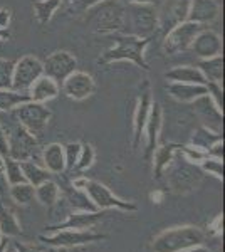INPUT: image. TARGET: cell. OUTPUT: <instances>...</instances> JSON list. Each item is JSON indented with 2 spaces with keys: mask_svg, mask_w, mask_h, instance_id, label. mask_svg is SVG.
Returning <instances> with one entry per match:
<instances>
[{
  "mask_svg": "<svg viewBox=\"0 0 225 252\" xmlns=\"http://www.w3.org/2000/svg\"><path fill=\"white\" fill-rule=\"evenodd\" d=\"M15 251L17 252H40L37 247L29 246V244H22V242H15Z\"/></svg>",
  "mask_w": 225,
  "mask_h": 252,
  "instance_id": "46",
  "label": "cell"
},
{
  "mask_svg": "<svg viewBox=\"0 0 225 252\" xmlns=\"http://www.w3.org/2000/svg\"><path fill=\"white\" fill-rule=\"evenodd\" d=\"M180 146L175 143H166L161 146H157V150L153 152V175L155 178H161V175L165 173V170L173 163L175 155L180 152Z\"/></svg>",
  "mask_w": 225,
  "mask_h": 252,
  "instance_id": "22",
  "label": "cell"
},
{
  "mask_svg": "<svg viewBox=\"0 0 225 252\" xmlns=\"http://www.w3.org/2000/svg\"><path fill=\"white\" fill-rule=\"evenodd\" d=\"M9 157V143H7V133L3 126L0 125V158L5 160Z\"/></svg>",
  "mask_w": 225,
  "mask_h": 252,
  "instance_id": "44",
  "label": "cell"
},
{
  "mask_svg": "<svg viewBox=\"0 0 225 252\" xmlns=\"http://www.w3.org/2000/svg\"><path fill=\"white\" fill-rule=\"evenodd\" d=\"M198 166L203 173L212 175L217 180H224V160H220V158L207 157L205 160L200 161Z\"/></svg>",
  "mask_w": 225,
  "mask_h": 252,
  "instance_id": "36",
  "label": "cell"
},
{
  "mask_svg": "<svg viewBox=\"0 0 225 252\" xmlns=\"http://www.w3.org/2000/svg\"><path fill=\"white\" fill-rule=\"evenodd\" d=\"M97 9L96 14L91 17L93 29L101 34H113V32H121L125 27V7L118 2H103L99 5L93 7Z\"/></svg>",
  "mask_w": 225,
  "mask_h": 252,
  "instance_id": "8",
  "label": "cell"
},
{
  "mask_svg": "<svg viewBox=\"0 0 225 252\" xmlns=\"http://www.w3.org/2000/svg\"><path fill=\"white\" fill-rule=\"evenodd\" d=\"M219 14L220 7L215 0H190L185 20L207 26V24H212L214 20H217Z\"/></svg>",
  "mask_w": 225,
  "mask_h": 252,
  "instance_id": "17",
  "label": "cell"
},
{
  "mask_svg": "<svg viewBox=\"0 0 225 252\" xmlns=\"http://www.w3.org/2000/svg\"><path fill=\"white\" fill-rule=\"evenodd\" d=\"M0 241H2V234H0Z\"/></svg>",
  "mask_w": 225,
  "mask_h": 252,
  "instance_id": "50",
  "label": "cell"
},
{
  "mask_svg": "<svg viewBox=\"0 0 225 252\" xmlns=\"http://www.w3.org/2000/svg\"><path fill=\"white\" fill-rule=\"evenodd\" d=\"M205 234L197 225H178L160 232L151 242L153 252H185L203 246Z\"/></svg>",
  "mask_w": 225,
  "mask_h": 252,
  "instance_id": "1",
  "label": "cell"
},
{
  "mask_svg": "<svg viewBox=\"0 0 225 252\" xmlns=\"http://www.w3.org/2000/svg\"><path fill=\"white\" fill-rule=\"evenodd\" d=\"M222 138L224 136L220 135L219 131H214V129H210L202 125L200 128H197V131L193 133V136H192V140H190V145H193V146H197V148L203 150V152H207L215 141L222 140Z\"/></svg>",
  "mask_w": 225,
  "mask_h": 252,
  "instance_id": "30",
  "label": "cell"
},
{
  "mask_svg": "<svg viewBox=\"0 0 225 252\" xmlns=\"http://www.w3.org/2000/svg\"><path fill=\"white\" fill-rule=\"evenodd\" d=\"M104 219V210H79V212H72L67 215V219L64 222L57 223V225L47 227L49 232H56L61 229H91L96 225L97 222H101Z\"/></svg>",
  "mask_w": 225,
  "mask_h": 252,
  "instance_id": "15",
  "label": "cell"
},
{
  "mask_svg": "<svg viewBox=\"0 0 225 252\" xmlns=\"http://www.w3.org/2000/svg\"><path fill=\"white\" fill-rule=\"evenodd\" d=\"M7 246H9V239L2 237V241H0V252H5L7 251Z\"/></svg>",
  "mask_w": 225,
  "mask_h": 252,
  "instance_id": "49",
  "label": "cell"
},
{
  "mask_svg": "<svg viewBox=\"0 0 225 252\" xmlns=\"http://www.w3.org/2000/svg\"><path fill=\"white\" fill-rule=\"evenodd\" d=\"M20 170H22V175H24V178H26V182L31 184L32 187H37L42 184V182L51 180V173H49L42 165L35 163L34 160L20 161Z\"/></svg>",
  "mask_w": 225,
  "mask_h": 252,
  "instance_id": "26",
  "label": "cell"
},
{
  "mask_svg": "<svg viewBox=\"0 0 225 252\" xmlns=\"http://www.w3.org/2000/svg\"><path fill=\"white\" fill-rule=\"evenodd\" d=\"M10 39V29H0V42H7Z\"/></svg>",
  "mask_w": 225,
  "mask_h": 252,
  "instance_id": "48",
  "label": "cell"
},
{
  "mask_svg": "<svg viewBox=\"0 0 225 252\" xmlns=\"http://www.w3.org/2000/svg\"><path fill=\"white\" fill-rule=\"evenodd\" d=\"M42 69L44 76L54 79L61 86L63 81L77 69V61L69 51H56L46 61H42Z\"/></svg>",
  "mask_w": 225,
  "mask_h": 252,
  "instance_id": "12",
  "label": "cell"
},
{
  "mask_svg": "<svg viewBox=\"0 0 225 252\" xmlns=\"http://www.w3.org/2000/svg\"><path fill=\"white\" fill-rule=\"evenodd\" d=\"M197 67L203 74V78L207 79V83L222 84V81H224V58H222V54L215 56V58H210V59H200Z\"/></svg>",
  "mask_w": 225,
  "mask_h": 252,
  "instance_id": "25",
  "label": "cell"
},
{
  "mask_svg": "<svg viewBox=\"0 0 225 252\" xmlns=\"http://www.w3.org/2000/svg\"><path fill=\"white\" fill-rule=\"evenodd\" d=\"M208 232L214 234V235H222V232H224V217H222V214H219L214 220L208 223Z\"/></svg>",
  "mask_w": 225,
  "mask_h": 252,
  "instance_id": "41",
  "label": "cell"
},
{
  "mask_svg": "<svg viewBox=\"0 0 225 252\" xmlns=\"http://www.w3.org/2000/svg\"><path fill=\"white\" fill-rule=\"evenodd\" d=\"M83 190L97 210L118 209V210H123V212H134V210H136V205H134L133 202L123 200V198L116 197L108 187L97 180L88 178Z\"/></svg>",
  "mask_w": 225,
  "mask_h": 252,
  "instance_id": "6",
  "label": "cell"
},
{
  "mask_svg": "<svg viewBox=\"0 0 225 252\" xmlns=\"http://www.w3.org/2000/svg\"><path fill=\"white\" fill-rule=\"evenodd\" d=\"M9 197L19 205H29L35 198V187H32L27 182H20L9 187Z\"/></svg>",
  "mask_w": 225,
  "mask_h": 252,
  "instance_id": "32",
  "label": "cell"
},
{
  "mask_svg": "<svg viewBox=\"0 0 225 252\" xmlns=\"http://www.w3.org/2000/svg\"><path fill=\"white\" fill-rule=\"evenodd\" d=\"M193 104H195V109H197V113H198L200 120H202L203 126L210 128V121H215L217 125H220V121H222V118H224V113L217 109L215 104L212 103L210 96L203 94L202 97L195 99Z\"/></svg>",
  "mask_w": 225,
  "mask_h": 252,
  "instance_id": "24",
  "label": "cell"
},
{
  "mask_svg": "<svg viewBox=\"0 0 225 252\" xmlns=\"http://www.w3.org/2000/svg\"><path fill=\"white\" fill-rule=\"evenodd\" d=\"M178 153L183 157V160L190 161V163H193V165H200V161L205 160V158L208 157L207 152H203V150H200V148H197V146H193V145L180 146Z\"/></svg>",
  "mask_w": 225,
  "mask_h": 252,
  "instance_id": "38",
  "label": "cell"
},
{
  "mask_svg": "<svg viewBox=\"0 0 225 252\" xmlns=\"http://www.w3.org/2000/svg\"><path fill=\"white\" fill-rule=\"evenodd\" d=\"M202 178H203V172L200 170L198 165H193V163H190V161L183 160L182 163L175 165L173 168H171L166 182H168L171 192L188 193L202 184Z\"/></svg>",
  "mask_w": 225,
  "mask_h": 252,
  "instance_id": "9",
  "label": "cell"
},
{
  "mask_svg": "<svg viewBox=\"0 0 225 252\" xmlns=\"http://www.w3.org/2000/svg\"><path fill=\"white\" fill-rule=\"evenodd\" d=\"M94 158H96V152H94V146L91 143H83L81 145V153L77 158L74 170L76 172H84V170L91 168L94 163Z\"/></svg>",
  "mask_w": 225,
  "mask_h": 252,
  "instance_id": "35",
  "label": "cell"
},
{
  "mask_svg": "<svg viewBox=\"0 0 225 252\" xmlns=\"http://www.w3.org/2000/svg\"><path fill=\"white\" fill-rule=\"evenodd\" d=\"M158 27V12L153 3L128 2L125 5V27L123 34L136 37H151Z\"/></svg>",
  "mask_w": 225,
  "mask_h": 252,
  "instance_id": "3",
  "label": "cell"
},
{
  "mask_svg": "<svg viewBox=\"0 0 225 252\" xmlns=\"http://www.w3.org/2000/svg\"><path fill=\"white\" fill-rule=\"evenodd\" d=\"M7 133V143H9V157L17 161L32 160L37 148V136L29 133L22 125L15 121L9 128H3Z\"/></svg>",
  "mask_w": 225,
  "mask_h": 252,
  "instance_id": "7",
  "label": "cell"
},
{
  "mask_svg": "<svg viewBox=\"0 0 225 252\" xmlns=\"http://www.w3.org/2000/svg\"><path fill=\"white\" fill-rule=\"evenodd\" d=\"M61 86L56 83L54 79L47 78V76H40L37 81H34L31 88H29V97L31 101H35V103H47V101L54 99V97L59 94Z\"/></svg>",
  "mask_w": 225,
  "mask_h": 252,
  "instance_id": "21",
  "label": "cell"
},
{
  "mask_svg": "<svg viewBox=\"0 0 225 252\" xmlns=\"http://www.w3.org/2000/svg\"><path fill=\"white\" fill-rule=\"evenodd\" d=\"M9 180L5 177V172H3V163L0 165V197H5L9 193Z\"/></svg>",
  "mask_w": 225,
  "mask_h": 252,
  "instance_id": "45",
  "label": "cell"
},
{
  "mask_svg": "<svg viewBox=\"0 0 225 252\" xmlns=\"http://www.w3.org/2000/svg\"><path fill=\"white\" fill-rule=\"evenodd\" d=\"M81 145L79 141H74V143H67L64 145V160H66V172H71L74 170V165L79 158L81 153Z\"/></svg>",
  "mask_w": 225,
  "mask_h": 252,
  "instance_id": "39",
  "label": "cell"
},
{
  "mask_svg": "<svg viewBox=\"0 0 225 252\" xmlns=\"http://www.w3.org/2000/svg\"><path fill=\"white\" fill-rule=\"evenodd\" d=\"M106 2V0H72V5L76 7L77 10H91L93 7H96V5H99V3H103Z\"/></svg>",
  "mask_w": 225,
  "mask_h": 252,
  "instance_id": "40",
  "label": "cell"
},
{
  "mask_svg": "<svg viewBox=\"0 0 225 252\" xmlns=\"http://www.w3.org/2000/svg\"><path fill=\"white\" fill-rule=\"evenodd\" d=\"M14 118L29 133H32L34 136H39L47 128L52 113L44 103L27 101V103H22L20 106L14 109Z\"/></svg>",
  "mask_w": 225,
  "mask_h": 252,
  "instance_id": "5",
  "label": "cell"
},
{
  "mask_svg": "<svg viewBox=\"0 0 225 252\" xmlns=\"http://www.w3.org/2000/svg\"><path fill=\"white\" fill-rule=\"evenodd\" d=\"M168 93L173 99L180 103H193L195 99L208 94L207 84H192V83H168Z\"/></svg>",
  "mask_w": 225,
  "mask_h": 252,
  "instance_id": "20",
  "label": "cell"
},
{
  "mask_svg": "<svg viewBox=\"0 0 225 252\" xmlns=\"http://www.w3.org/2000/svg\"><path fill=\"white\" fill-rule=\"evenodd\" d=\"M151 37H136V35L121 34L116 35L114 46L101 56V63H120V61H129L138 67L148 71V63L145 59L146 47L150 46Z\"/></svg>",
  "mask_w": 225,
  "mask_h": 252,
  "instance_id": "2",
  "label": "cell"
},
{
  "mask_svg": "<svg viewBox=\"0 0 225 252\" xmlns=\"http://www.w3.org/2000/svg\"><path fill=\"white\" fill-rule=\"evenodd\" d=\"M56 251H57V249H54V251H51V252H56Z\"/></svg>",
  "mask_w": 225,
  "mask_h": 252,
  "instance_id": "52",
  "label": "cell"
},
{
  "mask_svg": "<svg viewBox=\"0 0 225 252\" xmlns=\"http://www.w3.org/2000/svg\"><path fill=\"white\" fill-rule=\"evenodd\" d=\"M63 91L67 97L74 101H83L88 99L89 96H93L94 89H96V83H94L93 76L88 74L84 71H76L71 72L66 79L63 81Z\"/></svg>",
  "mask_w": 225,
  "mask_h": 252,
  "instance_id": "13",
  "label": "cell"
},
{
  "mask_svg": "<svg viewBox=\"0 0 225 252\" xmlns=\"http://www.w3.org/2000/svg\"><path fill=\"white\" fill-rule=\"evenodd\" d=\"M207 155L224 160V138H222V140H219V141H215V143L207 150Z\"/></svg>",
  "mask_w": 225,
  "mask_h": 252,
  "instance_id": "43",
  "label": "cell"
},
{
  "mask_svg": "<svg viewBox=\"0 0 225 252\" xmlns=\"http://www.w3.org/2000/svg\"><path fill=\"white\" fill-rule=\"evenodd\" d=\"M192 51L197 54L198 59H210L215 56L222 54V39L217 34L215 31L210 29H203L202 32H198V35L193 39L190 46Z\"/></svg>",
  "mask_w": 225,
  "mask_h": 252,
  "instance_id": "16",
  "label": "cell"
},
{
  "mask_svg": "<svg viewBox=\"0 0 225 252\" xmlns=\"http://www.w3.org/2000/svg\"><path fill=\"white\" fill-rule=\"evenodd\" d=\"M42 166L51 175H61L66 172L64 160V145L49 143L42 148Z\"/></svg>",
  "mask_w": 225,
  "mask_h": 252,
  "instance_id": "19",
  "label": "cell"
},
{
  "mask_svg": "<svg viewBox=\"0 0 225 252\" xmlns=\"http://www.w3.org/2000/svg\"><path fill=\"white\" fill-rule=\"evenodd\" d=\"M31 101L29 93L15 91V89H0V111H14L22 103Z\"/></svg>",
  "mask_w": 225,
  "mask_h": 252,
  "instance_id": "29",
  "label": "cell"
},
{
  "mask_svg": "<svg viewBox=\"0 0 225 252\" xmlns=\"http://www.w3.org/2000/svg\"><path fill=\"white\" fill-rule=\"evenodd\" d=\"M161 125H163L161 106H160V103H157V101H153V103H151L148 121H146V126H145V135H143V138L146 140L145 157L148 158V160L158 146V138H160V131H161Z\"/></svg>",
  "mask_w": 225,
  "mask_h": 252,
  "instance_id": "18",
  "label": "cell"
},
{
  "mask_svg": "<svg viewBox=\"0 0 225 252\" xmlns=\"http://www.w3.org/2000/svg\"><path fill=\"white\" fill-rule=\"evenodd\" d=\"M103 239H106L104 234L93 232L91 229H61L49 235H39V241L52 249H71V247L86 246V244H93Z\"/></svg>",
  "mask_w": 225,
  "mask_h": 252,
  "instance_id": "4",
  "label": "cell"
},
{
  "mask_svg": "<svg viewBox=\"0 0 225 252\" xmlns=\"http://www.w3.org/2000/svg\"><path fill=\"white\" fill-rule=\"evenodd\" d=\"M44 74L42 61L34 56H24L15 61L14 76H12V89L15 91H29V88Z\"/></svg>",
  "mask_w": 225,
  "mask_h": 252,
  "instance_id": "11",
  "label": "cell"
},
{
  "mask_svg": "<svg viewBox=\"0 0 225 252\" xmlns=\"http://www.w3.org/2000/svg\"><path fill=\"white\" fill-rule=\"evenodd\" d=\"M66 202L74 212H79V210H97L93 205V202L89 200L84 190H77L74 187H69L66 190Z\"/></svg>",
  "mask_w": 225,
  "mask_h": 252,
  "instance_id": "33",
  "label": "cell"
},
{
  "mask_svg": "<svg viewBox=\"0 0 225 252\" xmlns=\"http://www.w3.org/2000/svg\"><path fill=\"white\" fill-rule=\"evenodd\" d=\"M3 163V172H5V177L9 180V185L14 184H20V182H26L22 175V170H20V161L14 160V158L7 157L5 160H2Z\"/></svg>",
  "mask_w": 225,
  "mask_h": 252,
  "instance_id": "34",
  "label": "cell"
},
{
  "mask_svg": "<svg viewBox=\"0 0 225 252\" xmlns=\"http://www.w3.org/2000/svg\"><path fill=\"white\" fill-rule=\"evenodd\" d=\"M168 83H192V84H207V79L200 72L197 66H177L165 72Z\"/></svg>",
  "mask_w": 225,
  "mask_h": 252,
  "instance_id": "23",
  "label": "cell"
},
{
  "mask_svg": "<svg viewBox=\"0 0 225 252\" xmlns=\"http://www.w3.org/2000/svg\"><path fill=\"white\" fill-rule=\"evenodd\" d=\"M20 232H22V229H20V223L15 214L9 207L0 204V234H2V237H17Z\"/></svg>",
  "mask_w": 225,
  "mask_h": 252,
  "instance_id": "27",
  "label": "cell"
},
{
  "mask_svg": "<svg viewBox=\"0 0 225 252\" xmlns=\"http://www.w3.org/2000/svg\"><path fill=\"white\" fill-rule=\"evenodd\" d=\"M63 0H37V2L32 3V9H34V15L37 19L39 24H47L51 22V19L54 17L57 9L61 7Z\"/></svg>",
  "mask_w": 225,
  "mask_h": 252,
  "instance_id": "31",
  "label": "cell"
},
{
  "mask_svg": "<svg viewBox=\"0 0 225 252\" xmlns=\"http://www.w3.org/2000/svg\"><path fill=\"white\" fill-rule=\"evenodd\" d=\"M163 197H165V193H163V192H153L150 195V198L153 200V204H161Z\"/></svg>",
  "mask_w": 225,
  "mask_h": 252,
  "instance_id": "47",
  "label": "cell"
},
{
  "mask_svg": "<svg viewBox=\"0 0 225 252\" xmlns=\"http://www.w3.org/2000/svg\"><path fill=\"white\" fill-rule=\"evenodd\" d=\"M14 66H15V61L0 58V89H12Z\"/></svg>",
  "mask_w": 225,
  "mask_h": 252,
  "instance_id": "37",
  "label": "cell"
},
{
  "mask_svg": "<svg viewBox=\"0 0 225 252\" xmlns=\"http://www.w3.org/2000/svg\"><path fill=\"white\" fill-rule=\"evenodd\" d=\"M151 93L150 88H146L141 93V96L136 101V108H134V115H133V148L138 150L143 141V135H145V126L150 116V109H151Z\"/></svg>",
  "mask_w": 225,
  "mask_h": 252,
  "instance_id": "14",
  "label": "cell"
},
{
  "mask_svg": "<svg viewBox=\"0 0 225 252\" xmlns=\"http://www.w3.org/2000/svg\"><path fill=\"white\" fill-rule=\"evenodd\" d=\"M0 165H2V158H0Z\"/></svg>",
  "mask_w": 225,
  "mask_h": 252,
  "instance_id": "51",
  "label": "cell"
},
{
  "mask_svg": "<svg viewBox=\"0 0 225 252\" xmlns=\"http://www.w3.org/2000/svg\"><path fill=\"white\" fill-rule=\"evenodd\" d=\"M12 10L9 7H0V29H10Z\"/></svg>",
  "mask_w": 225,
  "mask_h": 252,
  "instance_id": "42",
  "label": "cell"
},
{
  "mask_svg": "<svg viewBox=\"0 0 225 252\" xmlns=\"http://www.w3.org/2000/svg\"><path fill=\"white\" fill-rule=\"evenodd\" d=\"M61 197V189L54 180H46L35 187V200L44 207H52Z\"/></svg>",
  "mask_w": 225,
  "mask_h": 252,
  "instance_id": "28",
  "label": "cell"
},
{
  "mask_svg": "<svg viewBox=\"0 0 225 252\" xmlns=\"http://www.w3.org/2000/svg\"><path fill=\"white\" fill-rule=\"evenodd\" d=\"M207 26L197 22H190V20H182L175 27H171V31L166 34L165 37V51L170 54H177V52H183L187 49H190L193 39L198 35V32H202Z\"/></svg>",
  "mask_w": 225,
  "mask_h": 252,
  "instance_id": "10",
  "label": "cell"
}]
</instances>
